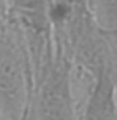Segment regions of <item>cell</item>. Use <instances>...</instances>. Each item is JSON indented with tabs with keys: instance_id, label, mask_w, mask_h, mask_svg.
I'll list each match as a JSON object with an SVG mask.
<instances>
[{
	"instance_id": "cell-1",
	"label": "cell",
	"mask_w": 117,
	"mask_h": 120,
	"mask_svg": "<svg viewBox=\"0 0 117 120\" xmlns=\"http://www.w3.org/2000/svg\"><path fill=\"white\" fill-rule=\"evenodd\" d=\"M0 24V118H28L33 93V70L25 46Z\"/></svg>"
},
{
	"instance_id": "cell-2",
	"label": "cell",
	"mask_w": 117,
	"mask_h": 120,
	"mask_svg": "<svg viewBox=\"0 0 117 120\" xmlns=\"http://www.w3.org/2000/svg\"><path fill=\"white\" fill-rule=\"evenodd\" d=\"M88 9L102 30H117V0H88Z\"/></svg>"
},
{
	"instance_id": "cell-3",
	"label": "cell",
	"mask_w": 117,
	"mask_h": 120,
	"mask_svg": "<svg viewBox=\"0 0 117 120\" xmlns=\"http://www.w3.org/2000/svg\"><path fill=\"white\" fill-rule=\"evenodd\" d=\"M4 0H0V16H3V10H4Z\"/></svg>"
},
{
	"instance_id": "cell-4",
	"label": "cell",
	"mask_w": 117,
	"mask_h": 120,
	"mask_svg": "<svg viewBox=\"0 0 117 120\" xmlns=\"http://www.w3.org/2000/svg\"><path fill=\"white\" fill-rule=\"evenodd\" d=\"M113 33H115V38H116V43H117V30H115V31H113Z\"/></svg>"
}]
</instances>
